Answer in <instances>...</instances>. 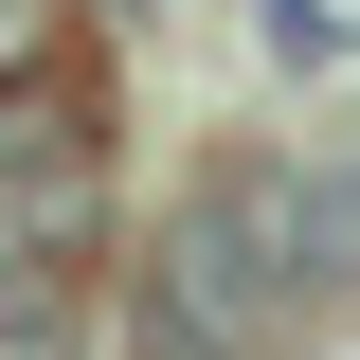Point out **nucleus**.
Returning <instances> with one entry per match:
<instances>
[{"instance_id":"f257e3e1","label":"nucleus","mask_w":360,"mask_h":360,"mask_svg":"<svg viewBox=\"0 0 360 360\" xmlns=\"http://www.w3.org/2000/svg\"><path fill=\"white\" fill-rule=\"evenodd\" d=\"M270 234H288V324L360 307V180L342 162H288V144H270Z\"/></svg>"},{"instance_id":"f03ea898","label":"nucleus","mask_w":360,"mask_h":360,"mask_svg":"<svg viewBox=\"0 0 360 360\" xmlns=\"http://www.w3.org/2000/svg\"><path fill=\"white\" fill-rule=\"evenodd\" d=\"M0 360H90V270L0 252Z\"/></svg>"},{"instance_id":"7ed1b4c3","label":"nucleus","mask_w":360,"mask_h":360,"mask_svg":"<svg viewBox=\"0 0 360 360\" xmlns=\"http://www.w3.org/2000/svg\"><path fill=\"white\" fill-rule=\"evenodd\" d=\"M37 54H54V0H0V90L37 72Z\"/></svg>"}]
</instances>
